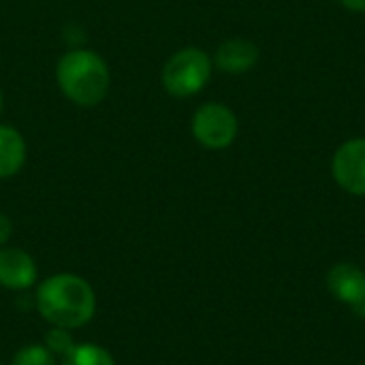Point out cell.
I'll return each mask as SVG.
<instances>
[{
	"mask_svg": "<svg viewBox=\"0 0 365 365\" xmlns=\"http://www.w3.org/2000/svg\"><path fill=\"white\" fill-rule=\"evenodd\" d=\"M34 302L47 323L68 331L90 323L96 310L92 287L75 274H58L41 282Z\"/></svg>",
	"mask_w": 365,
	"mask_h": 365,
	"instance_id": "1",
	"label": "cell"
},
{
	"mask_svg": "<svg viewBox=\"0 0 365 365\" xmlns=\"http://www.w3.org/2000/svg\"><path fill=\"white\" fill-rule=\"evenodd\" d=\"M56 81L62 94L77 107L101 105L111 86V73L103 56L94 49L75 47L62 53L56 64Z\"/></svg>",
	"mask_w": 365,
	"mask_h": 365,
	"instance_id": "2",
	"label": "cell"
},
{
	"mask_svg": "<svg viewBox=\"0 0 365 365\" xmlns=\"http://www.w3.org/2000/svg\"><path fill=\"white\" fill-rule=\"evenodd\" d=\"M212 77V58L201 47H182L163 66V88L175 98L199 94Z\"/></svg>",
	"mask_w": 365,
	"mask_h": 365,
	"instance_id": "3",
	"label": "cell"
},
{
	"mask_svg": "<svg viewBox=\"0 0 365 365\" xmlns=\"http://www.w3.org/2000/svg\"><path fill=\"white\" fill-rule=\"evenodd\" d=\"M190 130L203 148L225 150L235 141L240 124L231 107L222 103H205L195 111Z\"/></svg>",
	"mask_w": 365,
	"mask_h": 365,
	"instance_id": "4",
	"label": "cell"
},
{
	"mask_svg": "<svg viewBox=\"0 0 365 365\" xmlns=\"http://www.w3.org/2000/svg\"><path fill=\"white\" fill-rule=\"evenodd\" d=\"M331 175L340 188L351 195L365 197V139L342 143L331 160Z\"/></svg>",
	"mask_w": 365,
	"mask_h": 365,
	"instance_id": "5",
	"label": "cell"
},
{
	"mask_svg": "<svg viewBox=\"0 0 365 365\" xmlns=\"http://www.w3.org/2000/svg\"><path fill=\"white\" fill-rule=\"evenodd\" d=\"M36 282V263L21 248H0V287L26 291Z\"/></svg>",
	"mask_w": 365,
	"mask_h": 365,
	"instance_id": "6",
	"label": "cell"
},
{
	"mask_svg": "<svg viewBox=\"0 0 365 365\" xmlns=\"http://www.w3.org/2000/svg\"><path fill=\"white\" fill-rule=\"evenodd\" d=\"M329 293L349 306L365 304V272L351 263H338L327 274Z\"/></svg>",
	"mask_w": 365,
	"mask_h": 365,
	"instance_id": "7",
	"label": "cell"
},
{
	"mask_svg": "<svg viewBox=\"0 0 365 365\" xmlns=\"http://www.w3.org/2000/svg\"><path fill=\"white\" fill-rule=\"evenodd\" d=\"M259 47L248 38H229L225 41L214 56V64L218 71L229 75H242L257 66Z\"/></svg>",
	"mask_w": 365,
	"mask_h": 365,
	"instance_id": "8",
	"label": "cell"
},
{
	"mask_svg": "<svg viewBox=\"0 0 365 365\" xmlns=\"http://www.w3.org/2000/svg\"><path fill=\"white\" fill-rule=\"evenodd\" d=\"M26 141L21 133L9 124H0V180L13 178L26 163Z\"/></svg>",
	"mask_w": 365,
	"mask_h": 365,
	"instance_id": "9",
	"label": "cell"
},
{
	"mask_svg": "<svg viewBox=\"0 0 365 365\" xmlns=\"http://www.w3.org/2000/svg\"><path fill=\"white\" fill-rule=\"evenodd\" d=\"M62 365H115L109 351L96 344H75L62 355Z\"/></svg>",
	"mask_w": 365,
	"mask_h": 365,
	"instance_id": "10",
	"label": "cell"
},
{
	"mask_svg": "<svg viewBox=\"0 0 365 365\" xmlns=\"http://www.w3.org/2000/svg\"><path fill=\"white\" fill-rule=\"evenodd\" d=\"M11 365H56V359L45 344H28L15 353Z\"/></svg>",
	"mask_w": 365,
	"mask_h": 365,
	"instance_id": "11",
	"label": "cell"
},
{
	"mask_svg": "<svg viewBox=\"0 0 365 365\" xmlns=\"http://www.w3.org/2000/svg\"><path fill=\"white\" fill-rule=\"evenodd\" d=\"M43 344L47 346V351H49L51 355H60V357H62L64 353H68V351L75 346V342H73L68 329H62V327H53L51 331H47Z\"/></svg>",
	"mask_w": 365,
	"mask_h": 365,
	"instance_id": "12",
	"label": "cell"
},
{
	"mask_svg": "<svg viewBox=\"0 0 365 365\" xmlns=\"http://www.w3.org/2000/svg\"><path fill=\"white\" fill-rule=\"evenodd\" d=\"M11 233H13V225L9 220V216L0 214V246H4L9 242Z\"/></svg>",
	"mask_w": 365,
	"mask_h": 365,
	"instance_id": "13",
	"label": "cell"
},
{
	"mask_svg": "<svg viewBox=\"0 0 365 365\" xmlns=\"http://www.w3.org/2000/svg\"><path fill=\"white\" fill-rule=\"evenodd\" d=\"M344 9L355 11V13H365V0H340Z\"/></svg>",
	"mask_w": 365,
	"mask_h": 365,
	"instance_id": "14",
	"label": "cell"
},
{
	"mask_svg": "<svg viewBox=\"0 0 365 365\" xmlns=\"http://www.w3.org/2000/svg\"><path fill=\"white\" fill-rule=\"evenodd\" d=\"M2 107H4V96H2V90H0V113H2Z\"/></svg>",
	"mask_w": 365,
	"mask_h": 365,
	"instance_id": "15",
	"label": "cell"
},
{
	"mask_svg": "<svg viewBox=\"0 0 365 365\" xmlns=\"http://www.w3.org/2000/svg\"><path fill=\"white\" fill-rule=\"evenodd\" d=\"M364 312H365V304H364Z\"/></svg>",
	"mask_w": 365,
	"mask_h": 365,
	"instance_id": "16",
	"label": "cell"
},
{
	"mask_svg": "<svg viewBox=\"0 0 365 365\" xmlns=\"http://www.w3.org/2000/svg\"><path fill=\"white\" fill-rule=\"evenodd\" d=\"M0 365H2V364H0Z\"/></svg>",
	"mask_w": 365,
	"mask_h": 365,
	"instance_id": "17",
	"label": "cell"
}]
</instances>
